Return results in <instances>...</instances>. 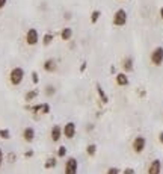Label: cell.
Returning <instances> with one entry per match:
<instances>
[{
  "mask_svg": "<svg viewBox=\"0 0 163 174\" xmlns=\"http://www.w3.org/2000/svg\"><path fill=\"white\" fill-rule=\"evenodd\" d=\"M2 165H3V150L0 148V168H2Z\"/></svg>",
  "mask_w": 163,
  "mask_h": 174,
  "instance_id": "cell-28",
  "label": "cell"
},
{
  "mask_svg": "<svg viewBox=\"0 0 163 174\" xmlns=\"http://www.w3.org/2000/svg\"><path fill=\"white\" fill-rule=\"evenodd\" d=\"M53 38H55L53 33H45V35L42 36V44H44V46H50V44L53 43Z\"/></svg>",
  "mask_w": 163,
  "mask_h": 174,
  "instance_id": "cell-18",
  "label": "cell"
},
{
  "mask_svg": "<svg viewBox=\"0 0 163 174\" xmlns=\"http://www.w3.org/2000/svg\"><path fill=\"white\" fill-rule=\"evenodd\" d=\"M0 138H2V139H11L9 129H0Z\"/></svg>",
  "mask_w": 163,
  "mask_h": 174,
  "instance_id": "cell-20",
  "label": "cell"
},
{
  "mask_svg": "<svg viewBox=\"0 0 163 174\" xmlns=\"http://www.w3.org/2000/svg\"><path fill=\"white\" fill-rule=\"evenodd\" d=\"M145 147H146V139L142 136V135H139V136H136L134 139H133V144H131V148H133V151L134 153H142L143 150H145Z\"/></svg>",
  "mask_w": 163,
  "mask_h": 174,
  "instance_id": "cell-5",
  "label": "cell"
},
{
  "mask_svg": "<svg viewBox=\"0 0 163 174\" xmlns=\"http://www.w3.org/2000/svg\"><path fill=\"white\" fill-rule=\"evenodd\" d=\"M106 174H119V169L116 168V166H112V168H109L107 169V172Z\"/></svg>",
  "mask_w": 163,
  "mask_h": 174,
  "instance_id": "cell-25",
  "label": "cell"
},
{
  "mask_svg": "<svg viewBox=\"0 0 163 174\" xmlns=\"http://www.w3.org/2000/svg\"><path fill=\"white\" fill-rule=\"evenodd\" d=\"M32 82H33L35 85L39 82V77H38V73H36V71H33V73H32Z\"/></svg>",
  "mask_w": 163,
  "mask_h": 174,
  "instance_id": "cell-26",
  "label": "cell"
},
{
  "mask_svg": "<svg viewBox=\"0 0 163 174\" xmlns=\"http://www.w3.org/2000/svg\"><path fill=\"white\" fill-rule=\"evenodd\" d=\"M95 88H97V93H98V96H100V99H101V102L106 105L107 102H109V99H107V96H106V93L103 91V88H101V85L100 83H97L95 85Z\"/></svg>",
  "mask_w": 163,
  "mask_h": 174,
  "instance_id": "cell-16",
  "label": "cell"
},
{
  "mask_svg": "<svg viewBox=\"0 0 163 174\" xmlns=\"http://www.w3.org/2000/svg\"><path fill=\"white\" fill-rule=\"evenodd\" d=\"M122 68H124L125 73L133 71V59H131V58H125V59L122 61Z\"/></svg>",
  "mask_w": 163,
  "mask_h": 174,
  "instance_id": "cell-14",
  "label": "cell"
},
{
  "mask_svg": "<svg viewBox=\"0 0 163 174\" xmlns=\"http://www.w3.org/2000/svg\"><path fill=\"white\" fill-rule=\"evenodd\" d=\"M24 156H26V157H32V156H33V151H32V150H30V151H26Z\"/></svg>",
  "mask_w": 163,
  "mask_h": 174,
  "instance_id": "cell-30",
  "label": "cell"
},
{
  "mask_svg": "<svg viewBox=\"0 0 163 174\" xmlns=\"http://www.w3.org/2000/svg\"><path fill=\"white\" fill-rule=\"evenodd\" d=\"M160 17L163 18V8H160Z\"/></svg>",
  "mask_w": 163,
  "mask_h": 174,
  "instance_id": "cell-33",
  "label": "cell"
},
{
  "mask_svg": "<svg viewBox=\"0 0 163 174\" xmlns=\"http://www.w3.org/2000/svg\"><path fill=\"white\" fill-rule=\"evenodd\" d=\"M58 156H59V157H65V156H67V147H65V145H61V147L58 148Z\"/></svg>",
  "mask_w": 163,
  "mask_h": 174,
  "instance_id": "cell-24",
  "label": "cell"
},
{
  "mask_svg": "<svg viewBox=\"0 0 163 174\" xmlns=\"http://www.w3.org/2000/svg\"><path fill=\"white\" fill-rule=\"evenodd\" d=\"M158 141L163 144V132H160V133H158Z\"/></svg>",
  "mask_w": 163,
  "mask_h": 174,
  "instance_id": "cell-31",
  "label": "cell"
},
{
  "mask_svg": "<svg viewBox=\"0 0 163 174\" xmlns=\"http://www.w3.org/2000/svg\"><path fill=\"white\" fill-rule=\"evenodd\" d=\"M79 171V162L76 157H68L65 162V174H77Z\"/></svg>",
  "mask_w": 163,
  "mask_h": 174,
  "instance_id": "cell-6",
  "label": "cell"
},
{
  "mask_svg": "<svg viewBox=\"0 0 163 174\" xmlns=\"http://www.w3.org/2000/svg\"><path fill=\"white\" fill-rule=\"evenodd\" d=\"M161 172V162L158 159H154L148 166V174H160Z\"/></svg>",
  "mask_w": 163,
  "mask_h": 174,
  "instance_id": "cell-10",
  "label": "cell"
},
{
  "mask_svg": "<svg viewBox=\"0 0 163 174\" xmlns=\"http://www.w3.org/2000/svg\"><path fill=\"white\" fill-rule=\"evenodd\" d=\"M39 114H50V105L49 103H41V111H39Z\"/></svg>",
  "mask_w": 163,
  "mask_h": 174,
  "instance_id": "cell-23",
  "label": "cell"
},
{
  "mask_svg": "<svg viewBox=\"0 0 163 174\" xmlns=\"http://www.w3.org/2000/svg\"><path fill=\"white\" fill-rule=\"evenodd\" d=\"M6 3H8V0H0V9H3L6 6Z\"/></svg>",
  "mask_w": 163,
  "mask_h": 174,
  "instance_id": "cell-29",
  "label": "cell"
},
{
  "mask_svg": "<svg viewBox=\"0 0 163 174\" xmlns=\"http://www.w3.org/2000/svg\"><path fill=\"white\" fill-rule=\"evenodd\" d=\"M55 94H56V86L47 85V86H45V96H47V97H53Z\"/></svg>",
  "mask_w": 163,
  "mask_h": 174,
  "instance_id": "cell-17",
  "label": "cell"
},
{
  "mask_svg": "<svg viewBox=\"0 0 163 174\" xmlns=\"http://www.w3.org/2000/svg\"><path fill=\"white\" fill-rule=\"evenodd\" d=\"M115 79H116V85H119V86H127L128 85V76L125 73H118Z\"/></svg>",
  "mask_w": 163,
  "mask_h": 174,
  "instance_id": "cell-12",
  "label": "cell"
},
{
  "mask_svg": "<svg viewBox=\"0 0 163 174\" xmlns=\"http://www.w3.org/2000/svg\"><path fill=\"white\" fill-rule=\"evenodd\" d=\"M23 79H24V70L21 67H14L9 73V82L14 86H18V85H21Z\"/></svg>",
  "mask_w": 163,
  "mask_h": 174,
  "instance_id": "cell-1",
  "label": "cell"
},
{
  "mask_svg": "<svg viewBox=\"0 0 163 174\" xmlns=\"http://www.w3.org/2000/svg\"><path fill=\"white\" fill-rule=\"evenodd\" d=\"M127 20H128V15H127V12H125V9H118L115 14H113V24L115 26H124L125 23H127Z\"/></svg>",
  "mask_w": 163,
  "mask_h": 174,
  "instance_id": "cell-3",
  "label": "cell"
},
{
  "mask_svg": "<svg viewBox=\"0 0 163 174\" xmlns=\"http://www.w3.org/2000/svg\"><path fill=\"white\" fill-rule=\"evenodd\" d=\"M86 153H88L89 156H94V154L97 153V145H95V144H89V145L86 147Z\"/></svg>",
  "mask_w": 163,
  "mask_h": 174,
  "instance_id": "cell-21",
  "label": "cell"
},
{
  "mask_svg": "<svg viewBox=\"0 0 163 174\" xmlns=\"http://www.w3.org/2000/svg\"><path fill=\"white\" fill-rule=\"evenodd\" d=\"M42 68H44L47 73H55V71L58 70V62H56V59H53V58L45 59L44 64H42Z\"/></svg>",
  "mask_w": 163,
  "mask_h": 174,
  "instance_id": "cell-8",
  "label": "cell"
},
{
  "mask_svg": "<svg viewBox=\"0 0 163 174\" xmlns=\"http://www.w3.org/2000/svg\"><path fill=\"white\" fill-rule=\"evenodd\" d=\"M61 38H62V41H70L73 38V29L71 27H64L61 30Z\"/></svg>",
  "mask_w": 163,
  "mask_h": 174,
  "instance_id": "cell-13",
  "label": "cell"
},
{
  "mask_svg": "<svg viewBox=\"0 0 163 174\" xmlns=\"http://www.w3.org/2000/svg\"><path fill=\"white\" fill-rule=\"evenodd\" d=\"M56 163H58V162H56V157H49V159H47V162L44 163V166H45L47 169H50V168H55V166H56Z\"/></svg>",
  "mask_w": 163,
  "mask_h": 174,
  "instance_id": "cell-19",
  "label": "cell"
},
{
  "mask_svg": "<svg viewBox=\"0 0 163 174\" xmlns=\"http://www.w3.org/2000/svg\"><path fill=\"white\" fill-rule=\"evenodd\" d=\"M76 130H77L76 124H74L73 121H68V123L62 127V135H64L67 139H73V138L76 136Z\"/></svg>",
  "mask_w": 163,
  "mask_h": 174,
  "instance_id": "cell-7",
  "label": "cell"
},
{
  "mask_svg": "<svg viewBox=\"0 0 163 174\" xmlns=\"http://www.w3.org/2000/svg\"><path fill=\"white\" fill-rule=\"evenodd\" d=\"M23 139L26 141V142H32L33 139H35V129L33 127H24V130H23Z\"/></svg>",
  "mask_w": 163,
  "mask_h": 174,
  "instance_id": "cell-11",
  "label": "cell"
},
{
  "mask_svg": "<svg viewBox=\"0 0 163 174\" xmlns=\"http://www.w3.org/2000/svg\"><path fill=\"white\" fill-rule=\"evenodd\" d=\"M50 138H52L53 142H58V141L62 138V127H61L59 124H55V126L52 127V130H50Z\"/></svg>",
  "mask_w": 163,
  "mask_h": 174,
  "instance_id": "cell-9",
  "label": "cell"
},
{
  "mask_svg": "<svg viewBox=\"0 0 163 174\" xmlns=\"http://www.w3.org/2000/svg\"><path fill=\"white\" fill-rule=\"evenodd\" d=\"M124 174H134V169H133V168H125V169H124Z\"/></svg>",
  "mask_w": 163,
  "mask_h": 174,
  "instance_id": "cell-27",
  "label": "cell"
},
{
  "mask_svg": "<svg viewBox=\"0 0 163 174\" xmlns=\"http://www.w3.org/2000/svg\"><path fill=\"white\" fill-rule=\"evenodd\" d=\"M85 68H86V62H83V64H82V68H80V70H82V71H85Z\"/></svg>",
  "mask_w": 163,
  "mask_h": 174,
  "instance_id": "cell-32",
  "label": "cell"
},
{
  "mask_svg": "<svg viewBox=\"0 0 163 174\" xmlns=\"http://www.w3.org/2000/svg\"><path fill=\"white\" fill-rule=\"evenodd\" d=\"M38 94H39V93H38V90H32V91H27V93H26V96H24V100H26L27 103H29V102H33V100L38 97Z\"/></svg>",
  "mask_w": 163,
  "mask_h": 174,
  "instance_id": "cell-15",
  "label": "cell"
},
{
  "mask_svg": "<svg viewBox=\"0 0 163 174\" xmlns=\"http://www.w3.org/2000/svg\"><path fill=\"white\" fill-rule=\"evenodd\" d=\"M26 44L27 46H36L38 43H39V33H38V30L36 29H33V27H30L27 32H26Z\"/></svg>",
  "mask_w": 163,
  "mask_h": 174,
  "instance_id": "cell-4",
  "label": "cell"
},
{
  "mask_svg": "<svg viewBox=\"0 0 163 174\" xmlns=\"http://www.w3.org/2000/svg\"><path fill=\"white\" fill-rule=\"evenodd\" d=\"M152 65L155 67H160L163 64V47H155L152 52H151V56H149Z\"/></svg>",
  "mask_w": 163,
  "mask_h": 174,
  "instance_id": "cell-2",
  "label": "cell"
},
{
  "mask_svg": "<svg viewBox=\"0 0 163 174\" xmlns=\"http://www.w3.org/2000/svg\"><path fill=\"white\" fill-rule=\"evenodd\" d=\"M100 15H101V12L100 11H94L92 14H91V23L94 24V23H97L98 21V18H100Z\"/></svg>",
  "mask_w": 163,
  "mask_h": 174,
  "instance_id": "cell-22",
  "label": "cell"
}]
</instances>
